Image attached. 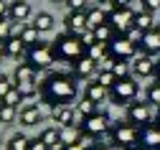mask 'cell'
I'll return each instance as SVG.
<instances>
[{
  "mask_svg": "<svg viewBox=\"0 0 160 150\" xmlns=\"http://www.w3.org/2000/svg\"><path fill=\"white\" fill-rule=\"evenodd\" d=\"M155 76H158V84H160V61H158V66H155Z\"/></svg>",
  "mask_w": 160,
  "mask_h": 150,
  "instance_id": "cell-46",
  "label": "cell"
},
{
  "mask_svg": "<svg viewBox=\"0 0 160 150\" xmlns=\"http://www.w3.org/2000/svg\"><path fill=\"white\" fill-rule=\"evenodd\" d=\"M10 38H13L10 23H8V20H0V44H5V41H10Z\"/></svg>",
  "mask_w": 160,
  "mask_h": 150,
  "instance_id": "cell-36",
  "label": "cell"
},
{
  "mask_svg": "<svg viewBox=\"0 0 160 150\" xmlns=\"http://www.w3.org/2000/svg\"><path fill=\"white\" fill-rule=\"evenodd\" d=\"M135 28H137L140 33H150V31H152V13L140 10L137 18H135Z\"/></svg>",
  "mask_w": 160,
  "mask_h": 150,
  "instance_id": "cell-23",
  "label": "cell"
},
{
  "mask_svg": "<svg viewBox=\"0 0 160 150\" xmlns=\"http://www.w3.org/2000/svg\"><path fill=\"white\" fill-rule=\"evenodd\" d=\"M97 84H102V87H107V89H112L114 84H117V76L107 69V71H99V76H97Z\"/></svg>",
  "mask_w": 160,
  "mask_h": 150,
  "instance_id": "cell-33",
  "label": "cell"
},
{
  "mask_svg": "<svg viewBox=\"0 0 160 150\" xmlns=\"http://www.w3.org/2000/svg\"><path fill=\"white\" fill-rule=\"evenodd\" d=\"M94 71H97V61H92L89 56H82L79 61H74V76L87 79V76H92Z\"/></svg>",
  "mask_w": 160,
  "mask_h": 150,
  "instance_id": "cell-17",
  "label": "cell"
},
{
  "mask_svg": "<svg viewBox=\"0 0 160 150\" xmlns=\"http://www.w3.org/2000/svg\"><path fill=\"white\" fill-rule=\"evenodd\" d=\"M112 31H114V28H112L109 23H107V26H99V28L94 31L97 44H107V46H109V44H112V38H114V36H112Z\"/></svg>",
  "mask_w": 160,
  "mask_h": 150,
  "instance_id": "cell-30",
  "label": "cell"
},
{
  "mask_svg": "<svg viewBox=\"0 0 160 150\" xmlns=\"http://www.w3.org/2000/svg\"><path fill=\"white\" fill-rule=\"evenodd\" d=\"M64 26H66V33L82 36V33L87 31V13H84V10H71V13L64 18Z\"/></svg>",
  "mask_w": 160,
  "mask_h": 150,
  "instance_id": "cell-10",
  "label": "cell"
},
{
  "mask_svg": "<svg viewBox=\"0 0 160 150\" xmlns=\"http://www.w3.org/2000/svg\"><path fill=\"white\" fill-rule=\"evenodd\" d=\"M155 66H158V64H155L152 56H148V54H137V56L132 59V69H135L137 76H152V74H155Z\"/></svg>",
  "mask_w": 160,
  "mask_h": 150,
  "instance_id": "cell-12",
  "label": "cell"
},
{
  "mask_svg": "<svg viewBox=\"0 0 160 150\" xmlns=\"http://www.w3.org/2000/svg\"><path fill=\"white\" fill-rule=\"evenodd\" d=\"M51 117H53V122L58 127H71V125L79 122L76 110H71V107H66V104H56L53 110H51Z\"/></svg>",
  "mask_w": 160,
  "mask_h": 150,
  "instance_id": "cell-9",
  "label": "cell"
},
{
  "mask_svg": "<svg viewBox=\"0 0 160 150\" xmlns=\"http://www.w3.org/2000/svg\"><path fill=\"white\" fill-rule=\"evenodd\" d=\"M28 150H51V147H48L41 137H36V140H31V147H28Z\"/></svg>",
  "mask_w": 160,
  "mask_h": 150,
  "instance_id": "cell-39",
  "label": "cell"
},
{
  "mask_svg": "<svg viewBox=\"0 0 160 150\" xmlns=\"http://www.w3.org/2000/svg\"><path fill=\"white\" fill-rule=\"evenodd\" d=\"M76 115L79 117H92V115H97V102H92L89 97H84V99H79V104H76Z\"/></svg>",
  "mask_w": 160,
  "mask_h": 150,
  "instance_id": "cell-26",
  "label": "cell"
},
{
  "mask_svg": "<svg viewBox=\"0 0 160 150\" xmlns=\"http://www.w3.org/2000/svg\"><path fill=\"white\" fill-rule=\"evenodd\" d=\"M31 18V3L28 0H13L10 3V20L13 23H23Z\"/></svg>",
  "mask_w": 160,
  "mask_h": 150,
  "instance_id": "cell-14",
  "label": "cell"
},
{
  "mask_svg": "<svg viewBox=\"0 0 160 150\" xmlns=\"http://www.w3.org/2000/svg\"><path fill=\"white\" fill-rule=\"evenodd\" d=\"M13 87H15V84H10V79H8L5 74H0V102L8 97V92H10Z\"/></svg>",
  "mask_w": 160,
  "mask_h": 150,
  "instance_id": "cell-35",
  "label": "cell"
},
{
  "mask_svg": "<svg viewBox=\"0 0 160 150\" xmlns=\"http://www.w3.org/2000/svg\"><path fill=\"white\" fill-rule=\"evenodd\" d=\"M38 137H41L51 150H58V147H61V127H46Z\"/></svg>",
  "mask_w": 160,
  "mask_h": 150,
  "instance_id": "cell-19",
  "label": "cell"
},
{
  "mask_svg": "<svg viewBox=\"0 0 160 150\" xmlns=\"http://www.w3.org/2000/svg\"><path fill=\"white\" fill-rule=\"evenodd\" d=\"M18 117V110H15V107H10V104H3V102H0V122H3V125H8V122H13Z\"/></svg>",
  "mask_w": 160,
  "mask_h": 150,
  "instance_id": "cell-31",
  "label": "cell"
},
{
  "mask_svg": "<svg viewBox=\"0 0 160 150\" xmlns=\"http://www.w3.org/2000/svg\"><path fill=\"white\" fill-rule=\"evenodd\" d=\"M82 44H84L87 49H89L92 44H97V38H94V31H89V28H87V31L82 33Z\"/></svg>",
  "mask_w": 160,
  "mask_h": 150,
  "instance_id": "cell-38",
  "label": "cell"
},
{
  "mask_svg": "<svg viewBox=\"0 0 160 150\" xmlns=\"http://www.w3.org/2000/svg\"><path fill=\"white\" fill-rule=\"evenodd\" d=\"M140 49H142V54L148 56H155L160 54V31H150V33H142V41H140Z\"/></svg>",
  "mask_w": 160,
  "mask_h": 150,
  "instance_id": "cell-13",
  "label": "cell"
},
{
  "mask_svg": "<svg viewBox=\"0 0 160 150\" xmlns=\"http://www.w3.org/2000/svg\"><path fill=\"white\" fill-rule=\"evenodd\" d=\"M33 26H36V31H38V33L51 31V28H53V15H51V13H38V15H36V20H33Z\"/></svg>",
  "mask_w": 160,
  "mask_h": 150,
  "instance_id": "cell-27",
  "label": "cell"
},
{
  "mask_svg": "<svg viewBox=\"0 0 160 150\" xmlns=\"http://www.w3.org/2000/svg\"><path fill=\"white\" fill-rule=\"evenodd\" d=\"M5 54H8V56H13V59H21V56L26 54V46H23V41L18 38V36H13L10 41H5Z\"/></svg>",
  "mask_w": 160,
  "mask_h": 150,
  "instance_id": "cell-24",
  "label": "cell"
},
{
  "mask_svg": "<svg viewBox=\"0 0 160 150\" xmlns=\"http://www.w3.org/2000/svg\"><path fill=\"white\" fill-rule=\"evenodd\" d=\"M53 54L56 59L61 61H79L82 56H87V46L82 44V36H74V33H64L53 41Z\"/></svg>",
  "mask_w": 160,
  "mask_h": 150,
  "instance_id": "cell-2",
  "label": "cell"
},
{
  "mask_svg": "<svg viewBox=\"0 0 160 150\" xmlns=\"http://www.w3.org/2000/svg\"><path fill=\"white\" fill-rule=\"evenodd\" d=\"M148 104H158L160 107V84H152L148 89Z\"/></svg>",
  "mask_w": 160,
  "mask_h": 150,
  "instance_id": "cell-37",
  "label": "cell"
},
{
  "mask_svg": "<svg viewBox=\"0 0 160 150\" xmlns=\"http://www.w3.org/2000/svg\"><path fill=\"white\" fill-rule=\"evenodd\" d=\"M140 142L148 147H160V125H148L140 130Z\"/></svg>",
  "mask_w": 160,
  "mask_h": 150,
  "instance_id": "cell-15",
  "label": "cell"
},
{
  "mask_svg": "<svg viewBox=\"0 0 160 150\" xmlns=\"http://www.w3.org/2000/svg\"><path fill=\"white\" fill-rule=\"evenodd\" d=\"M107 94H109V89H107V87H102V84H97V81L87 84V97H89L92 102H97V104H99Z\"/></svg>",
  "mask_w": 160,
  "mask_h": 150,
  "instance_id": "cell-25",
  "label": "cell"
},
{
  "mask_svg": "<svg viewBox=\"0 0 160 150\" xmlns=\"http://www.w3.org/2000/svg\"><path fill=\"white\" fill-rule=\"evenodd\" d=\"M158 125H160V112H158Z\"/></svg>",
  "mask_w": 160,
  "mask_h": 150,
  "instance_id": "cell-50",
  "label": "cell"
},
{
  "mask_svg": "<svg viewBox=\"0 0 160 150\" xmlns=\"http://www.w3.org/2000/svg\"><path fill=\"white\" fill-rule=\"evenodd\" d=\"M43 99L56 104H69L71 99H76V79L69 74H51L43 81Z\"/></svg>",
  "mask_w": 160,
  "mask_h": 150,
  "instance_id": "cell-1",
  "label": "cell"
},
{
  "mask_svg": "<svg viewBox=\"0 0 160 150\" xmlns=\"http://www.w3.org/2000/svg\"><path fill=\"white\" fill-rule=\"evenodd\" d=\"M107 23H109V15L102 8H94V10L87 13V28L89 31H97L99 26H107Z\"/></svg>",
  "mask_w": 160,
  "mask_h": 150,
  "instance_id": "cell-18",
  "label": "cell"
},
{
  "mask_svg": "<svg viewBox=\"0 0 160 150\" xmlns=\"http://www.w3.org/2000/svg\"><path fill=\"white\" fill-rule=\"evenodd\" d=\"M51 3H66V0H51Z\"/></svg>",
  "mask_w": 160,
  "mask_h": 150,
  "instance_id": "cell-49",
  "label": "cell"
},
{
  "mask_svg": "<svg viewBox=\"0 0 160 150\" xmlns=\"http://www.w3.org/2000/svg\"><path fill=\"white\" fill-rule=\"evenodd\" d=\"M109 71L117 76V79H125V76H130V66L125 61H112L109 64Z\"/></svg>",
  "mask_w": 160,
  "mask_h": 150,
  "instance_id": "cell-32",
  "label": "cell"
},
{
  "mask_svg": "<svg viewBox=\"0 0 160 150\" xmlns=\"http://www.w3.org/2000/svg\"><path fill=\"white\" fill-rule=\"evenodd\" d=\"M135 18L137 13L130 10V8H112L109 13V26L114 31H119V36H127L132 28H135Z\"/></svg>",
  "mask_w": 160,
  "mask_h": 150,
  "instance_id": "cell-5",
  "label": "cell"
},
{
  "mask_svg": "<svg viewBox=\"0 0 160 150\" xmlns=\"http://www.w3.org/2000/svg\"><path fill=\"white\" fill-rule=\"evenodd\" d=\"M109 94H112V99H114L117 104H127V102H132V99L137 97V84H135V79H130V76L117 79V84L109 89Z\"/></svg>",
  "mask_w": 160,
  "mask_h": 150,
  "instance_id": "cell-6",
  "label": "cell"
},
{
  "mask_svg": "<svg viewBox=\"0 0 160 150\" xmlns=\"http://www.w3.org/2000/svg\"><path fill=\"white\" fill-rule=\"evenodd\" d=\"M66 5H69L71 10H84V5H87V0H66Z\"/></svg>",
  "mask_w": 160,
  "mask_h": 150,
  "instance_id": "cell-40",
  "label": "cell"
},
{
  "mask_svg": "<svg viewBox=\"0 0 160 150\" xmlns=\"http://www.w3.org/2000/svg\"><path fill=\"white\" fill-rule=\"evenodd\" d=\"M28 147H31V140L23 132H18V135H13L8 140V150H28Z\"/></svg>",
  "mask_w": 160,
  "mask_h": 150,
  "instance_id": "cell-28",
  "label": "cell"
},
{
  "mask_svg": "<svg viewBox=\"0 0 160 150\" xmlns=\"http://www.w3.org/2000/svg\"><path fill=\"white\" fill-rule=\"evenodd\" d=\"M109 127H112L109 117H107V115H102V112H97V115H92V117H87V120H84L82 130H84V135L97 137V135H104V132H109Z\"/></svg>",
  "mask_w": 160,
  "mask_h": 150,
  "instance_id": "cell-8",
  "label": "cell"
},
{
  "mask_svg": "<svg viewBox=\"0 0 160 150\" xmlns=\"http://www.w3.org/2000/svg\"><path fill=\"white\" fill-rule=\"evenodd\" d=\"M23 99H26V97H23V94H21V92H18V89H15V87H13V89H10V92H8V97H5V99H3V104H10V107H18V104H21V102H23Z\"/></svg>",
  "mask_w": 160,
  "mask_h": 150,
  "instance_id": "cell-34",
  "label": "cell"
},
{
  "mask_svg": "<svg viewBox=\"0 0 160 150\" xmlns=\"http://www.w3.org/2000/svg\"><path fill=\"white\" fill-rule=\"evenodd\" d=\"M87 56H89L92 61H99V59L109 56V49H107V44H92V46L87 49Z\"/></svg>",
  "mask_w": 160,
  "mask_h": 150,
  "instance_id": "cell-29",
  "label": "cell"
},
{
  "mask_svg": "<svg viewBox=\"0 0 160 150\" xmlns=\"http://www.w3.org/2000/svg\"><path fill=\"white\" fill-rule=\"evenodd\" d=\"M13 79H15V84H28V81H36V69L31 66V64H18Z\"/></svg>",
  "mask_w": 160,
  "mask_h": 150,
  "instance_id": "cell-20",
  "label": "cell"
},
{
  "mask_svg": "<svg viewBox=\"0 0 160 150\" xmlns=\"http://www.w3.org/2000/svg\"><path fill=\"white\" fill-rule=\"evenodd\" d=\"M130 0H114V8H127Z\"/></svg>",
  "mask_w": 160,
  "mask_h": 150,
  "instance_id": "cell-44",
  "label": "cell"
},
{
  "mask_svg": "<svg viewBox=\"0 0 160 150\" xmlns=\"http://www.w3.org/2000/svg\"><path fill=\"white\" fill-rule=\"evenodd\" d=\"M61 150H87V145L79 142V145H66V147H61Z\"/></svg>",
  "mask_w": 160,
  "mask_h": 150,
  "instance_id": "cell-43",
  "label": "cell"
},
{
  "mask_svg": "<svg viewBox=\"0 0 160 150\" xmlns=\"http://www.w3.org/2000/svg\"><path fill=\"white\" fill-rule=\"evenodd\" d=\"M5 56H8V54H5V44H0V61H3Z\"/></svg>",
  "mask_w": 160,
  "mask_h": 150,
  "instance_id": "cell-45",
  "label": "cell"
},
{
  "mask_svg": "<svg viewBox=\"0 0 160 150\" xmlns=\"http://www.w3.org/2000/svg\"><path fill=\"white\" fill-rule=\"evenodd\" d=\"M135 150H140V147H135Z\"/></svg>",
  "mask_w": 160,
  "mask_h": 150,
  "instance_id": "cell-51",
  "label": "cell"
},
{
  "mask_svg": "<svg viewBox=\"0 0 160 150\" xmlns=\"http://www.w3.org/2000/svg\"><path fill=\"white\" fill-rule=\"evenodd\" d=\"M84 137V130L79 125H71V127H61V147L66 145H79Z\"/></svg>",
  "mask_w": 160,
  "mask_h": 150,
  "instance_id": "cell-16",
  "label": "cell"
},
{
  "mask_svg": "<svg viewBox=\"0 0 160 150\" xmlns=\"http://www.w3.org/2000/svg\"><path fill=\"white\" fill-rule=\"evenodd\" d=\"M99 3H114V0H99Z\"/></svg>",
  "mask_w": 160,
  "mask_h": 150,
  "instance_id": "cell-48",
  "label": "cell"
},
{
  "mask_svg": "<svg viewBox=\"0 0 160 150\" xmlns=\"http://www.w3.org/2000/svg\"><path fill=\"white\" fill-rule=\"evenodd\" d=\"M107 49H109V59H112V61H130V59L137 56V44L130 41L127 36L112 38V44H109Z\"/></svg>",
  "mask_w": 160,
  "mask_h": 150,
  "instance_id": "cell-4",
  "label": "cell"
},
{
  "mask_svg": "<svg viewBox=\"0 0 160 150\" xmlns=\"http://www.w3.org/2000/svg\"><path fill=\"white\" fill-rule=\"evenodd\" d=\"M8 18H10V5L0 0V20H8Z\"/></svg>",
  "mask_w": 160,
  "mask_h": 150,
  "instance_id": "cell-41",
  "label": "cell"
},
{
  "mask_svg": "<svg viewBox=\"0 0 160 150\" xmlns=\"http://www.w3.org/2000/svg\"><path fill=\"white\" fill-rule=\"evenodd\" d=\"M152 120V112H150V104H130V122L137 127H148Z\"/></svg>",
  "mask_w": 160,
  "mask_h": 150,
  "instance_id": "cell-11",
  "label": "cell"
},
{
  "mask_svg": "<svg viewBox=\"0 0 160 150\" xmlns=\"http://www.w3.org/2000/svg\"><path fill=\"white\" fill-rule=\"evenodd\" d=\"M56 61V54H53V46H46V44H38L28 51V64L33 69H48L51 64Z\"/></svg>",
  "mask_w": 160,
  "mask_h": 150,
  "instance_id": "cell-7",
  "label": "cell"
},
{
  "mask_svg": "<svg viewBox=\"0 0 160 150\" xmlns=\"http://www.w3.org/2000/svg\"><path fill=\"white\" fill-rule=\"evenodd\" d=\"M145 3V10L152 13V10H160V0H142Z\"/></svg>",
  "mask_w": 160,
  "mask_h": 150,
  "instance_id": "cell-42",
  "label": "cell"
},
{
  "mask_svg": "<svg viewBox=\"0 0 160 150\" xmlns=\"http://www.w3.org/2000/svg\"><path fill=\"white\" fill-rule=\"evenodd\" d=\"M18 117H21V122L23 125H38V122H41V110H38V107L36 104H28V107H23V110H21V115H18Z\"/></svg>",
  "mask_w": 160,
  "mask_h": 150,
  "instance_id": "cell-21",
  "label": "cell"
},
{
  "mask_svg": "<svg viewBox=\"0 0 160 150\" xmlns=\"http://www.w3.org/2000/svg\"><path fill=\"white\" fill-rule=\"evenodd\" d=\"M92 150H109V147H99V145H97V147H92Z\"/></svg>",
  "mask_w": 160,
  "mask_h": 150,
  "instance_id": "cell-47",
  "label": "cell"
},
{
  "mask_svg": "<svg viewBox=\"0 0 160 150\" xmlns=\"http://www.w3.org/2000/svg\"><path fill=\"white\" fill-rule=\"evenodd\" d=\"M112 140H114V145H119V147L135 150V145L140 142V127H135L132 122H127V125H114V127H112Z\"/></svg>",
  "mask_w": 160,
  "mask_h": 150,
  "instance_id": "cell-3",
  "label": "cell"
},
{
  "mask_svg": "<svg viewBox=\"0 0 160 150\" xmlns=\"http://www.w3.org/2000/svg\"><path fill=\"white\" fill-rule=\"evenodd\" d=\"M18 38L23 41V46H26V49H33V46L41 44V41H38V31H36V26H26V28H21Z\"/></svg>",
  "mask_w": 160,
  "mask_h": 150,
  "instance_id": "cell-22",
  "label": "cell"
}]
</instances>
